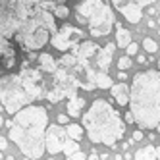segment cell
<instances>
[{
	"label": "cell",
	"mask_w": 160,
	"mask_h": 160,
	"mask_svg": "<svg viewBox=\"0 0 160 160\" xmlns=\"http://www.w3.org/2000/svg\"><path fill=\"white\" fill-rule=\"evenodd\" d=\"M48 128V112L41 104H27L18 114H14L12 125L8 128L10 139H12L19 151L29 160H39L44 147V133Z\"/></svg>",
	"instance_id": "6da1fadb"
},
{
	"label": "cell",
	"mask_w": 160,
	"mask_h": 160,
	"mask_svg": "<svg viewBox=\"0 0 160 160\" xmlns=\"http://www.w3.org/2000/svg\"><path fill=\"white\" fill-rule=\"evenodd\" d=\"M129 106L135 122L143 129L156 128L160 123V72L147 70L133 77Z\"/></svg>",
	"instance_id": "7a4b0ae2"
},
{
	"label": "cell",
	"mask_w": 160,
	"mask_h": 160,
	"mask_svg": "<svg viewBox=\"0 0 160 160\" xmlns=\"http://www.w3.org/2000/svg\"><path fill=\"white\" fill-rule=\"evenodd\" d=\"M81 123L93 143L116 147V141L125 135V123L120 112L104 98L93 100L89 110L81 116Z\"/></svg>",
	"instance_id": "3957f363"
},
{
	"label": "cell",
	"mask_w": 160,
	"mask_h": 160,
	"mask_svg": "<svg viewBox=\"0 0 160 160\" xmlns=\"http://www.w3.org/2000/svg\"><path fill=\"white\" fill-rule=\"evenodd\" d=\"M56 31H58V27L54 21V14L41 8L31 19H27L21 25V29L16 33V39L21 42L23 50H41L42 47H47V42H50V33Z\"/></svg>",
	"instance_id": "277c9868"
},
{
	"label": "cell",
	"mask_w": 160,
	"mask_h": 160,
	"mask_svg": "<svg viewBox=\"0 0 160 160\" xmlns=\"http://www.w3.org/2000/svg\"><path fill=\"white\" fill-rule=\"evenodd\" d=\"M75 19L89 25V33L93 37H104L116 25L112 8L102 0H81L75 6Z\"/></svg>",
	"instance_id": "5b68a950"
},
{
	"label": "cell",
	"mask_w": 160,
	"mask_h": 160,
	"mask_svg": "<svg viewBox=\"0 0 160 160\" xmlns=\"http://www.w3.org/2000/svg\"><path fill=\"white\" fill-rule=\"evenodd\" d=\"M0 102L8 114H18L21 108L33 102V97L25 91L19 73L0 77Z\"/></svg>",
	"instance_id": "8992f818"
},
{
	"label": "cell",
	"mask_w": 160,
	"mask_h": 160,
	"mask_svg": "<svg viewBox=\"0 0 160 160\" xmlns=\"http://www.w3.org/2000/svg\"><path fill=\"white\" fill-rule=\"evenodd\" d=\"M21 21L16 14V0H0V56L10 47V39L21 29Z\"/></svg>",
	"instance_id": "52a82bcc"
},
{
	"label": "cell",
	"mask_w": 160,
	"mask_h": 160,
	"mask_svg": "<svg viewBox=\"0 0 160 160\" xmlns=\"http://www.w3.org/2000/svg\"><path fill=\"white\" fill-rule=\"evenodd\" d=\"M81 41H83V31L81 29L73 27L72 23H64L52 35L50 44H52L56 50H60V52H68L70 48L77 47V42H81Z\"/></svg>",
	"instance_id": "ba28073f"
},
{
	"label": "cell",
	"mask_w": 160,
	"mask_h": 160,
	"mask_svg": "<svg viewBox=\"0 0 160 160\" xmlns=\"http://www.w3.org/2000/svg\"><path fill=\"white\" fill-rule=\"evenodd\" d=\"M19 77L23 81L25 91L33 97V100H39L42 97H47V91H44V79L41 77V70H31L27 64H23L19 72Z\"/></svg>",
	"instance_id": "9c48e42d"
},
{
	"label": "cell",
	"mask_w": 160,
	"mask_h": 160,
	"mask_svg": "<svg viewBox=\"0 0 160 160\" xmlns=\"http://www.w3.org/2000/svg\"><path fill=\"white\" fill-rule=\"evenodd\" d=\"M68 141V131L62 125H48L44 133V147L50 154H58L64 151V145Z\"/></svg>",
	"instance_id": "30bf717a"
},
{
	"label": "cell",
	"mask_w": 160,
	"mask_h": 160,
	"mask_svg": "<svg viewBox=\"0 0 160 160\" xmlns=\"http://www.w3.org/2000/svg\"><path fill=\"white\" fill-rule=\"evenodd\" d=\"M112 4L116 10H120V14L129 21V23H139L143 16V8L139 4H135L133 0H112Z\"/></svg>",
	"instance_id": "8fae6325"
},
{
	"label": "cell",
	"mask_w": 160,
	"mask_h": 160,
	"mask_svg": "<svg viewBox=\"0 0 160 160\" xmlns=\"http://www.w3.org/2000/svg\"><path fill=\"white\" fill-rule=\"evenodd\" d=\"M97 52H98V44L95 41H81L77 47H73V54L77 58V64H81V66H87V60L91 56H95Z\"/></svg>",
	"instance_id": "7c38bea8"
},
{
	"label": "cell",
	"mask_w": 160,
	"mask_h": 160,
	"mask_svg": "<svg viewBox=\"0 0 160 160\" xmlns=\"http://www.w3.org/2000/svg\"><path fill=\"white\" fill-rule=\"evenodd\" d=\"M37 0H16V14L19 18L21 23H25L27 19H31L37 14Z\"/></svg>",
	"instance_id": "4fadbf2b"
},
{
	"label": "cell",
	"mask_w": 160,
	"mask_h": 160,
	"mask_svg": "<svg viewBox=\"0 0 160 160\" xmlns=\"http://www.w3.org/2000/svg\"><path fill=\"white\" fill-rule=\"evenodd\" d=\"M114 48H116V44H114V42H108L102 48H98V52H97V66H98L100 72H108L110 60H112V56H114Z\"/></svg>",
	"instance_id": "5bb4252c"
},
{
	"label": "cell",
	"mask_w": 160,
	"mask_h": 160,
	"mask_svg": "<svg viewBox=\"0 0 160 160\" xmlns=\"http://www.w3.org/2000/svg\"><path fill=\"white\" fill-rule=\"evenodd\" d=\"M110 91H112V98L116 100L120 106H128L129 104V93H131V87L129 85H125L123 81H120L116 85H112Z\"/></svg>",
	"instance_id": "9a60e30c"
},
{
	"label": "cell",
	"mask_w": 160,
	"mask_h": 160,
	"mask_svg": "<svg viewBox=\"0 0 160 160\" xmlns=\"http://www.w3.org/2000/svg\"><path fill=\"white\" fill-rule=\"evenodd\" d=\"M39 68H41V72L56 73V70H58V62L54 60V56H52V54L42 52V54H39Z\"/></svg>",
	"instance_id": "2e32d148"
},
{
	"label": "cell",
	"mask_w": 160,
	"mask_h": 160,
	"mask_svg": "<svg viewBox=\"0 0 160 160\" xmlns=\"http://www.w3.org/2000/svg\"><path fill=\"white\" fill-rule=\"evenodd\" d=\"M85 106V98L83 97H72V98H68V116H72V118H77L79 114H81V108Z\"/></svg>",
	"instance_id": "e0dca14e"
},
{
	"label": "cell",
	"mask_w": 160,
	"mask_h": 160,
	"mask_svg": "<svg viewBox=\"0 0 160 160\" xmlns=\"http://www.w3.org/2000/svg\"><path fill=\"white\" fill-rule=\"evenodd\" d=\"M114 27H116V44L120 48H128V44L131 42V33L120 23H116Z\"/></svg>",
	"instance_id": "ac0fdd59"
},
{
	"label": "cell",
	"mask_w": 160,
	"mask_h": 160,
	"mask_svg": "<svg viewBox=\"0 0 160 160\" xmlns=\"http://www.w3.org/2000/svg\"><path fill=\"white\" fill-rule=\"evenodd\" d=\"M0 58H2V62H4V68H6V70H14L16 64H18V54H16V50H14L12 44H10V47L4 50V54L0 56Z\"/></svg>",
	"instance_id": "d6986e66"
},
{
	"label": "cell",
	"mask_w": 160,
	"mask_h": 160,
	"mask_svg": "<svg viewBox=\"0 0 160 160\" xmlns=\"http://www.w3.org/2000/svg\"><path fill=\"white\" fill-rule=\"evenodd\" d=\"M133 160H156V148L152 145H147L135 152Z\"/></svg>",
	"instance_id": "ffe728a7"
},
{
	"label": "cell",
	"mask_w": 160,
	"mask_h": 160,
	"mask_svg": "<svg viewBox=\"0 0 160 160\" xmlns=\"http://www.w3.org/2000/svg\"><path fill=\"white\" fill-rule=\"evenodd\" d=\"M66 131H68V137L73 141H81L83 139V133H85V128L79 123H68L66 125Z\"/></svg>",
	"instance_id": "44dd1931"
},
{
	"label": "cell",
	"mask_w": 160,
	"mask_h": 160,
	"mask_svg": "<svg viewBox=\"0 0 160 160\" xmlns=\"http://www.w3.org/2000/svg\"><path fill=\"white\" fill-rule=\"evenodd\" d=\"M95 85L98 89H110L114 83H112V77L106 72H98V73H95Z\"/></svg>",
	"instance_id": "7402d4cb"
},
{
	"label": "cell",
	"mask_w": 160,
	"mask_h": 160,
	"mask_svg": "<svg viewBox=\"0 0 160 160\" xmlns=\"http://www.w3.org/2000/svg\"><path fill=\"white\" fill-rule=\"evenodd\" d=\"M79 151H81V147H79V141L68 139V141H66V145H64V151H62V152L70 156V154H75V152H79Z\"/></svg>",
	"instance_id": "603a6c76"
},
{
	"label": "cell",
	"mask_w": 160,
	"mask_h": 160,
	"mask_svg": "<svg viewBox=\"0 0 160 160\" xmlns=\"http://www.w3.org/2000/svg\"><path fill=\"white\" fill-rule=\"evenodd\" d=\"M60 66L66 68V70H72V68H75V66H77L75 54H64V56H62V60H60Z\"/></svg>",
	"instance_id": "cb8c5ba5"
},
{
	"label": "cell",
	"mask_w": 160,
	"mask_h": 160,
	"mask_svg": "<svg viewBox=\"0 0 160 160\" xmlns=\"http://www.w3.org/2000/svg\"><path fill=\"white\" fill-rule=\"evenodd\" d=\"M143 47H145V50H147L148 54H154V52L158 50V42H156L154 39H151V37H147V39L143 41Z\"/></svg>",
	"instance_id": "d4e9b609"
},
{
	"label": "cell",
	"mask_w": 160,
	"mask_h": 160,
	"mask_svg": "<svg viewBox=\"0 0 160 160\" xmlns=\"http://www.w3.org/2000/svg\"><path fill=\"white\" fill-rule=\"evenodd\" d=\"M68 16H70V8L68 6H54V18H60V19H66Z\"/></svg>",
	"instance_id": "484cf974"
},
{
	"label": "cell",
	"mask_w": 160,
	"mask_h": 160,
	"mask_svg": "<svg viewBox=\"0 0 160 160\" xmlns=\"http://www.w3.org/2000/svg\"><path fill=\"white\" fill-rule=\"evenodd\" d=\"M131 64H133L131 62V56H122V58L118 60V70L123 72V70H128V68H131Z\"/></svg>",
	"instance_id": "4316f807"
},
{
	"label": "cell",
	"mask_w": 160,
	"mask_h": 160,
	"mask_svg": "<svg viewBox=\"0 0 160 160\" xmlns=\"http://www.w3.org/2000/svg\"><path fill=\"white\" fill-rule=\"evenodd\" d=\"M137 48H139V44L131 41V42L128 44V48H125V50H128V56H135V54H137Z\"/></svg>",
	"instance_id": "83f0119b"
},
{
	"label": "cell",
	"mask_w": 160,
	"mask_h": 160,
	"mask_svg": "<svg viewBox=\"0 0 160 160\" xmlns=\"http://www.w3.org/2000/svg\"><path fill=\"white\" fill-rule=\"evenodd\" d=\"M66 160H87V156H85L81 151H79V152H75V154H70Z\"/></svg>",
	"instance_id": "f1b7e54d"
},
{
	"label": "cell",
	"mask_w": 160,
	"mask_h": 160,
	"mask_svg": "<svg viewBox=\"0 0 160 160\" xmlns=\"http://www.w3.org/2000/svg\"><path fill=\"white\" fill-rule=\"evenodd\" d=\"M143 139V131L141 129H135L133 135H131V141H141Z\"/></svg>",
	"instance_id": "f546056e"
},
{
	"label": "cell",
	"mask_w": 160,
	"mask_h": 160,
	"mask_svg": "<svg viewBox=\"0 0 160 160\" xmlns=\"http://www.w3.org/2000/svg\"><path fill=\"white\" fill-rule=\"evenodd\" d=\"M133 2H135V4H139V6L143 8V6H151L154 0H133Z\"/></svg>",
	"instance_id": "4dcf8cb0"
},
{
	"label": "cell",
	"mask_w": 160,
	"mask_h": 160,
	"mask_svg": "<svg viewBox=\"0 0 160 160\" xmlns=\"http://www.w3.org/2000/svg\"><path fill=\"white\" fill-rule=\"evenodd\" d=\"M70 122V116H68V114H60L58 116V123H68Z\"/></svg>",
	"instance_id": "1f68e13d"
},
{
	"label": "cell",
	"mask_w": 160,
	"mask_h": 160,
	"mask_svg": "<svg viewBox=\"0 0 160 160\" xmlns=\"http://www.w3.org/2000/svg\"><path fill=\"white\" fill-rule=\"evenodd\" d=\"M6 147H8V139L6 137H0V151H6Z\"/></svg>",
	"instance_id": "d6a6232c"
},
{
	"label": "cell",
	"mask_w": 160,
	"mask_h": 160,
	"mask_svg": "<svg viewBox=\"0 0 160 160\" xmlns=\"http://www.w3.org/2000/svg\"><path fill=\"white\" fill-rule=\"evenodd\" d=\"M133 120H135V118H133V114H131V112H129V114H125V122H128V123H133Z\"/></svg>",
	"instance_id": "836d02e7"
},
{
	"label": "cell",
	"mask_w": 160,
	"mask_h": 160,
	"mask_svg": "<svg viewBox=\"0 0 160 160\" xmlns=\"http://www.w3.org/2000/svg\"><path fill=\"white\" fill-rule=\"evenodd\" d=\"M118 77H120V81H125V79H128V75H125L122 70H118Z\"/></svg>",
	"instance_id": "e575fe53"
},
{
	"label": "cell",
	"mask_w": 160,
	"mask_h": 160,
	"mask_svg": "<svg viewBox=\"0 0 160 160\" xmlns=\"http://www.w3.org/2000/svg\"><path fill=\"white\" fill-rule=\"evenodd\" d=\"M89 160H100V156H98L97 152H91V154H89Z\"/></svg>",
	"instance_id": "d590c367"
},
{
	"label": "cell",
	"mask_w": 160,
	"mask_h": 160,
	"mask_svg": "<svg viewBox=\"0 0 160 160\" xmlns=\"http://www.w3.org/2000/svg\"><path fill=\"white\" fill-rule=\"evenodd\" d=\"M137 60H139V64H147V58H145V56H139Z\"/></svg>",
	"instance_id": "8d00e7d4"
},
{
	"label": "cell",
	"mask_w": 160,
	"mask_h": 160,
	"mask_svg": "<svg viewBox=\"0 0 160 160\" xmlns=\"http://www.w3.org/2000/svg\"><path fill=\"white\" fill-rule=\"evenodd\" d=\"M4 125V118H2V110H0V128Z\"/></svg>",
	"instance_id": "74e56055"
},
{
	"label": "cell",
	"mask_w": 160,
	"mask_h": 160,
	"mask_svg": "<svg viewBox=\"0 0 160 160\" xmlns=\"http://www.w3.org/2000/svg\"><path fill=\"white\" fill-rule=\"evenodd\" d=\"M156 160H160V147H156Z\"/></svg>",
	"instance_id": "f35d334b"
},
{
	"label": "cell",
	"mask_w": 160,
	"mask_h": 160,
	"mask_svg": "<svg viewBox=\"0 0 160 160\" xmlns=\"http://www.w3.org/2000/svg\"><path fill=\"white\" fill-rule=\"evenodd\" d=\"M156 131H158V133H160V123H158V125H156Z\"/></svg>",
	"instance_id": "ab89813d"
},
{
	"label": "cell",
	"mask_w": 160,
	"mask_h": 160,
	"mask_svg": "<svg viewBox=\"0 0 160 160\" xmlns=\"http://www.w3.org/2000/svg\"><path fill=\"white\" fill-rule=\"evenodd\" d=\"M158 70H160V58H158Z\"/></svg>",
	"instance_id": "60d3db41"
},
{
	"label": "cell",
	"mask_w": 160,
	"mask_h": 160,
	"mask_svg": "<svg viewBox=\"0 0 160 160\" xmlns=\"http://www.w3.org/2000/svg\"><path fill=\"white\" fill-rule=\"evenodd\" d=\"M2 156H4V154H2V151H0V158H2Z\"/></svg>",
	"instance_id": "b9f144b4"
},
{
	"label": "cell",
	"mask_w": 160,
	"mask_h": 160,
	"mask_svg": "<svg viewBox=\"0 0 160 160\" xmlns=\"http://www.w3.org/2000/svg\"><path fill=\"white\" fill-rule=\"evenodd\" d=\"M158 23H160V18H158Z\"/></svg>",
	"instance_id": "7bdbcfd3"
},
{
	"label": "cell",
	"mask_w": 160,
	"mask_h": 160,
	"mask_svg": "<svg viewBox=\"0 0 160 160\" xmlns=\"http://www.w3.org/2000/svg\"><path fill=\"white\" fill-rule=\"evenodd\" d=\"M48 160H54V158H48Z\"/></svg>",
	"instance_id": "ee69618b"
}]
</instances>
